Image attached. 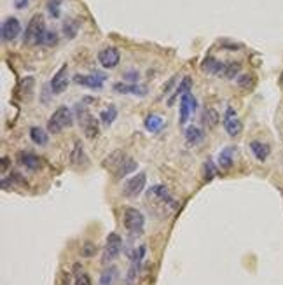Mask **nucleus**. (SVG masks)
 <instances>
[{
	"mask_svg": "<svg viewBox=\"0 0 283 285\" xmlns=\"http://www.w3.org/2000/svg\"><path fill=\"white\" fill-rule=\"evenodd\" d=\"M143 126H145V130L150 131V133H157V131L164 126V119L161 118L159 114H149L145 118V121H143Z\"/></svg>",
	"mask_w": 283,
	"mask_h": 285,
	"instance_id": "obj_20",
	"label": "nucleus"
},
{
	"mask_svg": "<svg viewBox=\"0 0 283 285\" xmlns=\"http://www.w3.org/2000/svg\"><path fill=\"white\" fill-rule=\"evenodd\" d=\"M72 124H73L72 111L68 107H65V105H61V107H58L56 111L51 114L49 121H47V130H49L51 133H61L65 128H70Z\"/></svg>",
	"mask_w": 283,
	"mask_h": 285,
	"instance_id": "obj_3",
	"label": "nucleus"
},
{
	"mask_svg": "<svg viewBox=\"0 0 283 285\" xmlns=\"http://www.w3.org/2000/svg\"><path fill=\"white\" fill-rule=\"evenodd\" d=\"M145 182H147V177H145L143 171L137 173L135 177H131L123 187L124 196H128V198H135V196H138L143 191V187H145Z\"/></svg>",
	"mask_w": 283,
	"mask_h": 285,
	"instance_id": "obj_10",
	"label": "nucleus"
},
{
	"mask_svg": "<svg viewBox=\"0 0 283 285\" xmlns=\"http://www.w3.org/2000/svg\"><path fill=\"white\" fill-rule=\"evenodd\" d=\"M240 70H241V65L238 63V61H234V63H226V70H224V77H227V79L236 77V75L240 74Z\"/></svg>",
	"mask_w": 283,
	"mask_h": 285,
	"instance_id": "obj_30",
	"label": "nucleus"
},
{
	"mask_svg": "<svg viewBox=\"0 0 283 285\" xmlns=\"http://www.w3.org/2000/svg\"><path fill=\"white\" fill-rule=\"evenodd\" d=\"M124 79H126V81H131V84H135L138 79H140V75H138V72H126V74H124Z\"/></svg>",
	"mask_w": 283,
	"mask_h": 285,
	"instance_id": "obj_36",
	"label": "nucleus"
},
{
	"mask_svg": "<svg viewBox=\"0 0 283 285\" xmlns=\"http://www.w3.org/2000/svg\"><path fill=\"white\" fill-rule=\"evenodd\" d=\"M250 151H252V154L255 156L259 161H266L267 156H269V152H271V147L260 140H252L250 142Z\"/></svg>",
	"mask_w": 283,
	"mask_h": 285,
	"instance_id": "obj_17",
	"label": "nucleus"
},
{
	"mask_svg": "<svg viewBox=\"0 0 283 285\" xmlns=\"http://www.w3.org/2000/svg\"><path fill=\"white\" fill-rule=\"evenodd\" d=\"M191 87H193V79H191V77H183L182 81H180V84H178L177 91H175V97H182V94H185V93H191ZM173 98H171L170 105L173 104Z\"/></svg>",
	"mask_w": 283,
	"mask_h": 285,
	"instance_id": "obj_27",
	"label": "nucleus"
},
{
	"mask_svg": "<svg viewBox=\"0 0 283 285\" xmlns=\"http://www.w3.org/2000/svg\"><path fill=\"white\" fill-rule=\"evenodd\" d=\"M121 248H123V238H121L117 233H110V235L107 236L102 262H104V264H109V262L116 261L117 255L121 254Z\"/></svg>",
	"mask_w": 283,
	"mask_h": 285,
	"instance_id": "obj_7",
	"label": "nucleus"
},
{
	"mask_svg": "<svg viewBox=\"0 0 283 285\" xmlns=\"http://www.w3.org/2000/svg\"><path fill=\"white\" fill-rule=\"evenodd\" d=\"M116 119H117V109L114 107V105H109V107L100 112V121L102 124H105V126H110Z\"/></svg>",
	"mask_w": 283,
	"mask_h": 285,
	"instance_id": "obj_25",
	"label": "nucleus"
},
{
	"mask_svg": "<svg viewBox=\"0 0 283 285\" xmlns=\"http://www.w3.org/2000/svg\"><path fill=\"white\" fill-rule=\"evenodd\" d=\"M238 84H240L241 87H245V89H247V87L248 89H252L253 84H255V79H253L252 74H243L240 79H238Z\"/></svg>",
	"mask_w": 283,
	"mask_h": 285,
	"instance_id": "obj_32",
	"label": "nucleus"
},
{
	"mask_svg": "<svg viewBox=\"0 0 283 285\" xmlns=\"http://www.w3.org/2000/svg\"><path fill=\"white\" fill-rule=\"evenodd\" d=\"M102 166L107 168V170H109L116 178H124L126 175L133 173V171L137 170L138 164L130 154H126L124 151H114L107 156V159H104Z\"/></svg>",
	"mask_w": 283,
	"mask_h": 285,
	"instance_id": "obj_2",
	"label": "nucleus"
},
{
	"mask_svg": "<svg viewBox=\"0 0 283 285\" xmlns=\"http://www.w3.org/2000/svg\"><path fill=\"white\" fill-rule=\"evenodd\" d=\"M30 140L37 145H46L47 144L46 130H42V128H39V126L30 128Z\"/></svg>",
	"mask_w": 283,
	"mask_h": 285,
	"instance_id": "obj_23",
	"label": "nucleus"
},
{
	"mask_svg": "<svg viewBox=\"0 0 283 285\" xmlns=\"http://www.w3.org/2000/svg\"><path fill=\"white\" fill-rule=\"evenodd\" d=\"M224 128H226L229 137H238V135L241 133V130H243V124H241V121L238 119L234 109L227 107L226 114H224Z\"/></svg>",
	"mask_w": 283,
	"mask_h": 285,
	"instance_id": "obj_12",
	"label": "nucleus"
},
{
	"mask_svg": "<svg viewBox=\"0 0 283 285\" xmlns=\"http://www.w3.org/2000/svg\"><path fill=\"white\" fill-rule=\"evenodd\" d=\"M68 87V74H67V65L60 67V70L54 74V77L51 79V91L54 94L63 93L65 89Z\"/></svg>",
	"mask_w": 283,
	"mask_h": 285,
	"instance_id": "obj_14",
	"label": "nucleus"
},
{
	"mask_svg": "<svg viewBox=\"0 0 283 285\" xmlns=\"http://www.w3.org/2000/svg\"><path fill=\"white\" fill-rule=\"evenodd\" d=\"M13 2H14V7H16V9H27L30 0H13Z\"/></svg>",
	"mask_w": 283,
	"mask_h": 285,
	"instance_id": "obj_37",
	"label": "nucleus"
},
{
	"mask_svg": "<svg viewBox=\"0 0 283 285\" xmlns=\"http://www.w3.org/2000/svg\"><path fill=\"white\" fill-rule=\"evenodd\" d=\"M70 161L73 166H84V164L87 163V158H86V152H84L82 145H80V142H75V145H73V151L70 154Z\"/></svg>",
	"mask_w": 283,
	"mask_h": 285,
	"instance_id": "obj_22",
	"label": "nucleus"
},
{
	"mask_svg": "<svg viewBox=\"0 0 283 285\" xmlns=\"http://www.w3.org/2000/svg\"><path fill=\"white\" fill-rule=\"evenodd\" d=\"M63 285H68V283H63Z\"/></svg>",
	"mask_w": 283,
	"mask_h": 285,
	"instance_id": "obj_40",
	"label": "nucleus"
},
{
	"mask_svg": "<svg viewBox=\"0 0 283 285\" xmlns=\"http://www.w3.org/2000/svg\"><path fill=\"white\" fill-rule=\"evenodd\" d=\"M203 124L207 128H213V126H217L219 124V112L215 111V109H212V107H208V109H205V112H203Z\"/></svg>",
	"mask_w": 283,
	"mask_h": 285,
	"instance_id": "obj_24",
	"label": "nucleus"
},
{
	"mask_svg": "<svg viewBox=\"0 0 283 285\" xmlns=\"http://www.w3.org/2000/svg\"><path fill=\"white\" fill-rule=\"evenodd\" d=\"M18 161H20L21 166H25L30 171H37L42 168V159H40L37 154H32V152H20Z\"/></svg>",
	"mask_w": 283,
	"mask_h": 285,
	"instance_id": "obj_15",
	"label": "nucleus"
},
{
	"mask_svg": "<svg viewBox=\"0 0 283 285\" xmlns=\"http://www.w3.org/2000/svg\"><path fill=\"white\" fill-rule=\"evenodd\" d=\"M183 137H185V140L189 145H198L201 140H203L205 135L198 126H187L185 131H183Z\"/></svg>",
	"mask_w": 283,
	"mask_h": 285,
	"instance_id": "obj_21",
	"label": "nucleus"
},
{
	"mask_svg": "<svg viewBox=\"0 0 283 285\" xmlns=\"http://www.w3.org/2000/svg\"><path fill=\"white\" fill-rule=\"evenodd\" d=\"M0 34H2L4 42H13L18 39V35L21 34V23L18 21V18L9 16L4 20L2 28H0Z\"/></svg>",
	"mask_w": 283,
	"mask_h": 285,
	"instance_id": "obj_9",
	"label": "nucleus"
},
{
	"mask_svg": "<svg viewBox=\"0 0 283 285\" xmlns=\"http://www.w3.org/2000/svg\"><path fill=\"white\" fill-rule=\"evenodd\" d=\"M75 30H77V27H75V23H72V21H68V23L63 25V32H67L68 39H72L73 35H75Z\"/></svg>",
	"mask_w": 283,
	"mask_h": 285,
	"instance_id": "obj_33",
	"label": "nucleus"
},
{
	"mask_svg": "<svg viewBox=\"0 0 283 285\" xmlns=\"http://www.w3.org/2000/svg\"><path fill=\"white\" fill-rule=\"evenodd\" d=\"M123 224L131 235H140L143 231V224H145V219H143L142 212L137 208H126L123 215Z\"/></svg>",
	"mask_w": 283,
	"mask_h": 285,
	"instance_id": "obj_6",
	"label": "nucleus"
},
{
	"mask_svg": "<svg viewBox=\"0 0 283 285\" xmlns=\"http://www.w3.org/2000/svg\"><path fill=\"white\" fill-rule=\"evenodd\" d=\"M46 32V23H44V16L42 14H35L30 18L27 25V30H25V44L27 46H37L42 41V35Z\"/></svg>",
	"mask_w": 283,
	"mask_h": 285,
	"instance_id": "obj_5",
	"label": "nucleus"
},
{
	"mask_svg": "<svg viewBox=\"0 0 283 285\" xmlns=\"http://www.w3.org/2000/svg\"><path fill=\"white\" fill-rule=\"evenodd\" d=\"M215 175H217V166L213 164L212 159H207L205 164H203V178H205V182L212 180Z\"/></svg>",
	"mask_w": 283,
	"mask_h": 285,
	"instance_id": "obj_28",
	"label": "nucleus"
},
{
	"mask_svg": "<svg viewBox=\"0 0 283 285\" xmlns=\"http://www.w3.org/2000/svg\"><path fill=\"white\" fill-rule=\"evenodd\" d=\"M82 254H84V257H91V255L95 254V245L87 242L86 245H84V250H82Z\"/></svg>",
	"mask_w": 283,
	"mask_h": 285,
	"instance_id": "obj_35",
	"label": "nucleus"
},
{
	"mask_svg": "<svg viewBox=\"0 0 283 285\" xmlns=\"http://www.w3.org/2000/svg\"><path fill=\"white\" fill-rule=\"evenodd\" d=\"M61 0H49L47 2V13L51 14L53 18H60V9H61Z\"/></svg>",
	"mask_w": 283,
	"mask_h": 285,
	"instance_id": "obj_31",
	"label": "nucleus"
},
{
	"mask_svg": "<svg viewBox=\"0 0 283 285\" xmlns=\"http://www.w3.org/2000/svg\"><path fill=\"white\" fill-rule=\"evenodd\" d=\"M280 81H281V84H283V74H281V79H280Z\"/></svg>",
	"mask_w": 283,
	"mask_h": 285,
	"instance_id": "obj_39",
	"label": "nucleus"
},
{
	"mask_svg": "<svg viewBox=\"0 0 283 285\" xmlns=\"http://www.w3.org/2000/svg\"><path fill=\"white\" fill-rule=\"evenodd\" d=\"M119 60H121V54L116 47H105V49H102L100 53H98V61H100V65L104 68L117 67Z\"/></svg>",
	"mask_w": 283,
	"mask_h": 285,
	"instance_id": "obj_13",
	"label": "nucleus"
},
{
	"mask_svg": "<svg viewBox=\"0 0 283 285\" xmlns=\"http://www.w3.org/2000/svg\"><path fill=\"white\" fill-rule=\"evenodd\" d=\"M198 102L191 93H185L180 97V123L185 124L191 119V116L196 112Z\"/></svg>",
	"mask_w": 283,
	"mask_h": 285,
	"instance_id": "obj_11",
	"label": "nucleus"
},
{
	"mask_svg": "<svg viewBox=\"0 0 283 285\" xmlns=\"http://www.w3.org/2000/svg\"><path fill=\"white\" fill-rule=\"evenodd\" d=\"M234 154H236V149L234 147H224L219 152V166L224 170H229L234 164Z\"/></svg>",
	"mask_w": 283,
	"mask_h": 285,
	"instance_id": "obj_18",
	"label": "nucleus"
},
{
	"mask_svg": "<svg viewBox=\"0 0 283 285\" xmlns=\"http://www.w3.org/2000/svg\"><path fill=\"white\" fill-rule=\"evenodd\" d=\"M105 81H107V75L100 74V72H93V74H84V75L77 74L75 77H73V82L82 87H89V89H102Z\"/></svg>",
	"mask_w": 283,
	"mask_h": 285,
	"instance_id": "obj_8",
	"label": "nucleus"
},
{
	"mask_svg": "<svg viewBox=\"0 0 283 285\" xmlns=\"http://www.w3.org/2000/svg\"><path fill=\"white\" fill-rule=\"evenodd\" d=\"M75 285H91V278L86 273H79V275L75 276Z\"/></svg>",
	"mask_w": 283,
	"mask_h": 285,
	"instance_id": "obj_34",
	"label": "nucleus"
},
{
	"mask_svg": "<svg viewBox=\"0 0 283 285\" xmlns=\"http://www.w3.org/2000/svg\"><path fill=\"white\" fill-rule=\"evenodd\" d=\"M7 168V158H2V171H6Z\"/></svg>",
	"mask_w": 283,
	"mask_h": 285,
	"instance_id": "obj_38",
	"label": "nucleus"
},
{
	"mask_svg": "<svg viewBox=\"0 0 283 285\" xmlns=\"http://www.w3.org/2000/svg\"><path fill=\"white\" fill-rule=\"evenodd\" d=\"M42 46H56L58 44V32L54 30H46L42 35V41H40Z\"/></svg>",
	"mask_w": 283,
	"mask_h": 285,
	"instance_id": "obj_29",
	"label": "nucleus"
},
{
	"mask_svg": "<svg viewBox=\"0 0 283 285\" xmlns=\"http://www.w3.org/2000/svg\"><path fill=\"white\" fill-rule=\"evenodd\" d=\"M114 91L116 93H123V94H138V97H143L145 94V89L138 84H114Z\"/></svg>",
	"mask_w": 283,
	"mask_h": 285,
	"instance_id": "obj_19",
	"label": "nucleus"
},
{
	"mask_svg": "<svg viewBox=\"0 0 283 285\" xmlns=\"http://www.w3.org/2000/svg\"><path fill=\"white\" fill-rule=\"evenodd\" d=\"M201 68H203L207 74H212V75H222L224 77V70H226V63H222V61H219L217 58H205L203 61H201Z\"/></svg>",
	"mask_w": 283,
	"mask_h": 285,
	"instance_id": "obj_16",
	"label": "nucleus"
},
{
	"mask_svg": "<svg viewBox=\"0 0 283 285\" xmlns=\"http://www.w3.org/2000/svg\"><path fill=\"white\" fill-rule=\"evenodd\" d=\"M116 278H117V269L116 268H107L100 276V283L98 285H114L116 283Z\"/></svg>",
	"mask_w": 283,
	"mask_h": 285,
	"instance_id": "obj_26",
	"label": "nucleus"
},
{
	"mask_svg": "<svg viewBox=\"0 0 283 285\" xmlns=\"http://www.w3.org/2000/svg\"><path fill=\"white\" fill-rule=\"evenodd\" d=\"M75 111H77V118H79V124H80V128H82L84 135H86L89 140L97 138L98 135H100V124H98L97 119L89 114V111L86 109V105L77 104Z\"/></svg>",
	"mask_w": 283,
	"mask_h": 285,
	"instance_id": "obj_4",
	"label": "nucleus"
},
{
	"mask_svg": "<svg viewBox=\"0 0 283 285\" xmlns=\"http://www.w3.org/2000/svg\"><path fill=\"white\" fill-rule=\"evenodd\" d=\"M145 203L147 207H150L157 215H170L173 214L175 210L178 208V203L173 196L170 195L166 187L163 184H156L147 191V196H145Z\"/></svg>",
	"mask_w": 283,
	"mask_h": 285,
	"instance_id": "obj_1",
	"label": "nucleus"
}]
</instances>
